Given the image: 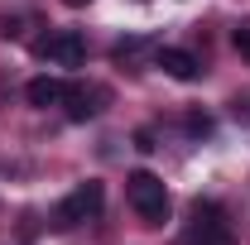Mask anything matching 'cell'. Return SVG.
Wrapping results in <instances>:
<instances>
[{"instance_id":"6da1fadb","label":"cell","mask_w":250,"mask_h":245,"mask_svg":"<svg viewBox=\"0 0 250 245\" xmlns=\"http://www.w3.org/2000/svg\"><path fill=\"white\" fill-rule=\"evenodd\" d=\"M125 197H130V207L140 212L145 226H164V221H168V187H164V178H154L149 168H140V173L125 178Z\"/></svg>"},{"instance_id":"7a4b0ae2","label":"cell","mask_w":250,"mask_h":245,"mask_svg":"<svg viewBox=\"0 0 250 245\" xmlns=\"http://www.w3.org/2000/svg\"><path fill=\"white\" fill-rule=\"evenodd\" d=\"M101 207H106V183L87 178V183H77V187L58 202V226H82V221H96V216H101Z\"/></svg>"},{"instance_id":"3957f363","label":"cell","mask_w":250,"mask_h":245,"mask_svg":"<svg viewBox=\"0 0 250 245\" xmlns=\"http://www.w3.org/2000/svg\"><path fill=\"white\" fill-rule=\"evenodd\" d=\"M183 245H231V231H226V221H221V207L197 202V207H192V226H188Z\"/></svg>"},{"instance_id":"277c9868","label":"cell","mask_w":250,"mask_h":245,"mask_svg":"<svg viewBox=\"0 0 250 245\" xmlns=\"http://www.w3.org/2000/svg\"><path fill=\"white\" fill-rule=\"evenodd\" d=\"M39 58L53 62V67H82V62H87V43H82V34L62 29V34H48V39L39 43Z\"/></svg>"},{"instance_id":"5b68a950","label":"cell","mask_w":250,"mask_h":245,"mask_svg":"<svg viewBox=\"0 0 250 245\" xmlns=\"http://www.w3.org/2000/svg\"><path fill=\"white\" fill-rule=\"evenodd\" d=\"M154 62L168 72V77H173V82H197V77H202V62L192 58L188 48H159Z\"/></svg>"},{"instance_id":"8992f818","label":"cell","mask_w":250,"mask_h":245,"mask_svg":"<svg viewBox=\"0 0 250 245\" xmlns=\"http://www.w3.org/2000/svg\"><path fill=\"white\" fill-rule=\"evenodd\" d=\"M62 101H67V121H92L96 111H101V106H96L101 92H92V87H67Z\"/></svg>"},{"instance_id":"52a82bcc","label":"cell","mask_w":250,"mask_h":245,"mask_svg":"<svg viewBox=\"0 0 250 245\" xmlns=\"http://www.w3.org/2000/svg\"><path fill=\"white\" fill-rule=\"evenodd\" d=\"M62 92H67V87H62L58 77H34L29 87H24V96H29V106H39V111L58 106V101H62Z\"/></svg>"},{"instance_id":"ba28073f","label":"cell","mask_w":250,"mask_h":245,"mask_svg":"<svg viewBox=\"0 0 250 245\" xmlns=\"http://www.w3.org/2000/svg\"><path fill=\"white\" fill-rule=\"evenodd\" d=\"M188 135H212V121L207 116H188Z\"/></svg>"},{"instance_id":"9c48e42d","label":"cell","mask_w":250,"mask_h":245,"mask_svg":"<svg viewBox=\"0 0 250 245\" xmlns=\"http://www.w3.org/2000/svg\"><path fill=\"white\" fill-rule=\"evenodd\" d=\"M236 48H241V53L250 58V29H236Z\"/></svg>"},{"instance_id":"30bf717a","label":"cell","mask_w":250,"mask_h":245,"mask_svg":"<svg viewBox=\"0 0 250 245\" xmlns=\"http://www.w3.org/2000/svg\"><path fill=\"white\" fill-rule=\"evenodd\" d=\"M62 5H72V10H77V5H92V0H62Z\"/></svg>"}]
</instances>
